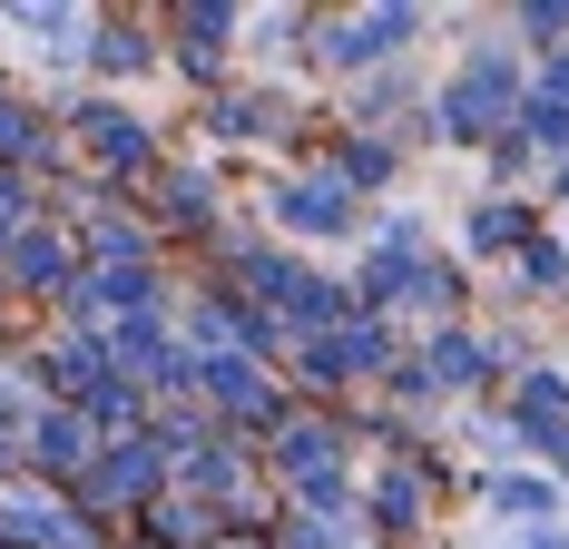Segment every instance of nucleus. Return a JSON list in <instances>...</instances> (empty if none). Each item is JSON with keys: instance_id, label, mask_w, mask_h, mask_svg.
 Returning a JSON list of instances; mask_svg holds the SVG:
<instances>
[{"instance_id": "nucleus-1", "label": "nucleus", "mask_w": 569, "mask_h": 549, "mask_svg": "<svg viewBox=\"0 0 569 549\" xmlns=\"http://www.w3.org/2000/svg\"><path fill=\"white\" fill-rule=\"evenodd\" d=\"M511 109H520V59L481 50L452 89H442V138H491V128H511Z\"/></svg>"}, {"instance_id": "nucleus-2", "label": "nucleus", "mask_w": 569, "mask_h": 549, "mask_svg": "<svg viewBox=\"0 0 569 549\" xmlns=\"http://www.w3.org/2000/svg\"><path fill=\"white\" fill-rule=\"evenodd\" d=\"M284 226H305V236H353V187H343V177L284 187Z\"/></svg>"}, {"instance_id": "nucleus-3", "label": "nucleus", "mask_w": 569, "mask_h": 549, "mask_svg": "<svg viewBox=\"0 0 569 549\" xmlns=\"http://www.w3.org/2000/svg\"><path fill=\"white\" fill-rule=\"evenodd\" d=\"M284 481H305V500H343V461H335V432H284Z\"/></svg>"}, {"instance_id": "nucleus-4", "label": "nucleus", "mask_w": 569, "mask_h": 549, "mask_svg": "<svg viewBox=\"0 0 569 549\" xmlns=\"http://www.w3.org/2000/svg\"><path fill=\"white\" fill-rule=\"evenodd\" d=\"M491 510H501L511 530H560V491L530 481V471H501V481H491Z\"/></svg>"}, {"instance_id": "nucleus-5", "label": "nucleus", "mask_w": 569, "mask_h": 549, "mask_svg": "<svg viewBox=\"0 0 569 549\" xmlns=\"http://www.w3.org/2000/svg\"><path fill=\"white\" fill-rule=\"evenodd\" d=\"M393 40H412V10H373V20H343V30H335V50H325V59L363 69V59H383Z\"/></svg>"}, {"instance_id": "nucleus-6", "label": "nucleus", "mask_w": 569, "mask_h": 549, "mask_svg": "<svg viewBox=\"0 0 569 549\" xmlns=\"http://www.w3.org/2000/svg\"><path fill=\"white\" fill-rule=\"evenodd\" d=\"M363 363H383V325H335L325 343H315V373H325V383L363 373Z\"/></svg>"}, {"instance_id": "nucleus-7", "label": "nucleus", "mask_w": 569, "mask_h": 549, "mask_svg": "<svg viewBox=\"0 0 569 549\" xmlns=\"http://www.w3.org/2000/svg\"><path fill=\"white\" fill-rule=\"evenodd\" d=\"M432 383H442V392L481 383V343H471V333H432Z\"/></svg>"}, {"instance_id": "nucleus-8", "label": "nucleus", "mask_w": 569, "mask_h": 549, "mask_svg": "<svg viewBox=\"0 0 569 549\" xmlns=\"http://www.w3.org/2000/svg\"><path fill=\"white\" fill-rule=\"evenodd\" d=\"M471 246H491V256H501V246H530V207H511V197H491V207L471 217Z\"/></svg>"}, {"instance_id": "nucleus-9", "label": "nucleus", "mask_w": 569, "mask_h": 549, "mask_svg": "<svg viewBox=\"0 0 569 549\" xmlns=\"http://www.w3.org/2000/svg\"><path fill=\"white\" fill-rule=\"evenodd\" d=\"M520 148H550V158H569V99H530V109H520Z\"/></svg>"}, {"instance_id": "nucleus-10", "label": "nucleus", "mask_w": 569, "mask_h": 549, "mask_svg": "<svg viewBox=\"0 0 569 549\" xmlns=\"http://www.w3.org/2000/svg\"><path fill=\"white\" fill-rule=\"evenodd\" d=\"M520 285H530V295H560V285H569V246L530 236V246H520Z\"/></svg>"}, {"instance_id": "nucleus-11", "label": "nucleus", "mask_w": 569, "mask_h": 549, "mask_svg": "<svg viewBox=\"0 0 569 549\" xmlns=\"http://www.w3.org/2000/svg\"><path fill=\"white\" fill-rule=\"evenodd\" d=\"M284 549H363V540H353L343 520H315V530H295V540H284Z\"/></svg>"}, {"instance_id": "nucleus-12", "label": "nucleus", "mask_w": 569, "mask_h": 549, "mask_svg": "<svg viewBox=\"0 0 569 549\" xmlns=\"http://www.w3.org/2000/svg\"><path fill=\"white\" fill-rule=\"evenodd\" d=\"M520 30H530V40H569V0H550V10H520Z\"/></svg>"}, {"instance_id": "nucleus-13", "label": "nucleus", "mask_w": 569, "mask_h": 549, "mask_svg": "<svg viewBox=\"0 0 569 549\" xmlns=\"http://www.w3.org/2000/svg\"><path fill=\"white\" fill-rule=\"evenodd\" d=\"M412 500H422V481H412V471H393V481H383V520H412Z\"/></svg>"}, {"instance_id": "nucleus-14", "label": "nucleus", "mask_w": 569, "mask_h": 549, "mask_svg": "<svg viewBox=\"0 0 569 549\" xmlns=\"http://www.w3.org/2000/svg\"><path fill=\"white\" fill-rule=\"evenodd\" d=\"M501 549H569V530H511Z\"/></svg>"}, {"instance_id": "nucleus-15", "label": "nucleus", "mask_w": 569, "mask_h": 549, "mask_svg": "<svg viewBox=\"0 0 569 549\" xmlns=\"http://www.w3.org/2000/svg\"><path fill=\"white\" fill-rule=\"evenodd\" d=\"M540 99H569V50L550 59V89H540Z\"/></svg>"}, {"instance_id": "nucleus-16", "label": "nucleus", "mask_w": 569, "mask_h": 549, "mask_svg": "<svg viewBox=\"0 0 569 549\" xmlns=\"http://www.w3.org/2000/svg\"><path fill=\"white\" fill-rule=\"evenodd\" d=\"M560 207H569V158H560Z\"/></svg>"}]
</instances>
